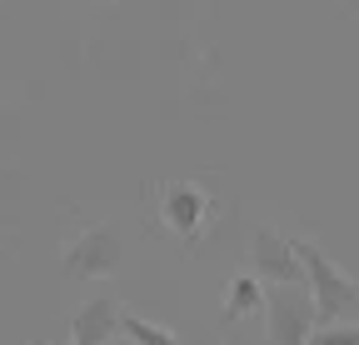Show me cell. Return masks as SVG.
<instances>
[{
    "label": "cell",
    "instance_id": "6da1fadb",
    "mask_svg": "<svg viewBox=\"0 0 359 345\" xmlns=\"http://www.w3.org/2000/svg\"><path fill=\"white\" fill-rule=\"evenodd\" d=\"M294 240V255H299V271H304V290L314 295V311H320V325H334V320H344L354 306H359V280L354 275H344L330 255L314 245V240H304V235H290Z\"/></svg>",
    "mask_w": 359,
    "mask_h": 345
},
{
    "label": "cell",
    "instance_id": "7a4b0ae2",
    "mask_svg": "<svg viewBox=\"0 0 359 345\" xmlns=\"http://www.w3.org/2000/svg\"><path fill=\"white\" fill-rule=\"evenodd\" d=\"M320 330V311L304 285H269L264 290V335L269 345H309Z\"/></svg>",
    "mask_w": 359,
    "mask_h": 345
},
{
    "label": "cell",
    "instance_id": "3957f363",
    "mask_svg": "<svg viewBox=\"0 0 359 345\" xmlns=\"http://www.w3.org/2000/svg\"><path fill=\"white\" fill-rule=\"evenodd\" d=\"M120 266H125V240L110 226H90V230L70 235L65 255H60V271L70 280H110Z\"/></svg>",
    "mask_w": 359,
    "mask_h": 345
},
{
    "label": "cell",
    "instance_id": "277c9868",
    "mask_svg": "<svg viewBox=\"0 0 359 345\" xmlns=\"http://www.w3.org/2000/svg\"><path fill=\"white\" fill-rule=\"evenodd\" d=\"M250 261H255V280L269 285H304V271H299V255H294V240L259 226L250 235Z\"/></svg>",
    "mask_w": 359,
    "mask_h": 345
},
{
    "label": "cell",
    "instance_id": "5b68a950",
    "mask_svg": "<svg viewBox=\"0 0 359 345\" xmlns=\"http://www.w3.org/2000/svg\"><path fill=\"white\" fill-rule=\"evenodd\" d=\"M125 325V306L115 295H90L70 315V345H115Z\"/></svg>",
    "mask_w": 359,
    "mask_h": 345
},
{
    "label": "cell",
    "instance_id": "8992f818",
    "mask_svg": "<svg viewBox=\"0 0 359 345\" xmlns=\"http://www.w3.org/2000/svg\"><path fill=\"white\" fill-rule=\"evenodd\" d=\"M160 215H165V226L180 235V240H200L205 221H210V195L190 181H180V185H165L160 195Z\"/></svg>",
    "mask_w": 359,
    "mask_h": 345
},
{
    "label": "cell",
    "instance_id": "52a82bcc",
    "mask_svg": "<svg viewBox=\"0 0 359 345\" xmlns=\"http://www.w3.org/2000/svg\"><path fill=\"white\" fill-rule=\"evenodd\" d=\"M255 311H264V285L255 275H235L224 285V320H245Z\"/></svg>",
    "mask_w": 359,
    "mask_h": 345
},
{
    "label": "cell",
    "instance_id": "ba28073f",
    "mask_svg": "<svg viewBox=\"0 0 359 345\" xmlns=\"http://www.w3.org/2000/svg\"><path fill=\"white\" fill-rule=\"evenodd\" d=\"M120 335H125V345H185L170 325H155V320H145V315H130L125 311V325H120Z\"/></svg>",
    "mask_w": 359,
    "mask_h": 345
},
{
    "label": "cell",
    "instance_id": "9c48e42d",
    "mask_svg": "<svg viewBox=\"0 0 359 345\" xmlns=\"http://www.w3.org/2000/svg\"><path fill=\"white\" fill-rule=\"evenodd\" d=\"M309 345H359V325H320Z\"/></svg>",
    "mask_w": 359,
    "mask_h": 345
},
{
    "label": "cell",
    "instance_id": "30bf717a",
    "mask_svg": "<svg viewBox=\"0 0 359 345\" xmlns=\"http://www.w3.org/2000/svg\"><path fill=\"white\" fill-rule=\"evenodd\" d=\"M195 345H224V340H195Z\"/></svg>",
    "mask_w": 359,
    "mask_h": 345
},
{
    "label": "cell",
    "instance_id": "8fae6325",
    "mask_svg": "<svg viewBox=\"0 0 359 345\" xmlns=\"http://www.w3.org/2000/svg\"><path fill=\"white\" fill-rule=\"evenodd\" d=\"M115 345H125V340H115Z\"/></svg>",
    "mask_w": 359,
    "mask_h": 345
}]
</instances>
